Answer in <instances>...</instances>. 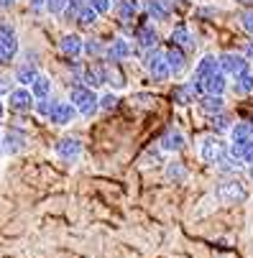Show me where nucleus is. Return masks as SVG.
I'll list each match as a JSON object with an SVG mask.
<instances>
[{"mask_svg":"<svg viewBox=\"0 0 253 258\" xmlns=\"http://www.w3.org/2000/svg\"><path fill=\"white\" fill-rule=\"evenodd\" d=\"M233 80H235V82H233L235 95H250V92H253V69H250V67H248L245 72H240V75H235Z\"/></svg>","mask_w":253,"mask_h":258,"instance_id":"nucleus-26","label":"nucleus"},{"mask_svg":"<svg viewBox=\"0 0 253 258\" xmlns=\"http://www.w3.org/2000/svg\"><path fill=\"white\" fill-rule=\"evenodd\" d=\"M220 67H218V56L215 54H205V56H200V61L195 64V72H192V80H197V82H205L210 75H215Z\"/></svg>","mask_w":253,"mask_h":258,"instance_id":"nucleus-20","label":"nucleus"},{"mask_svg":"<svg viewBox=\"0 0 253 258\" xmlns=\"http://www.w3.org/2000/svg\"><path fill=\"white\" fill-rule=\"evenodd\" d=\"M97 11L92 8V6H87V3H82V8L77 11V18H75V23L77 26H82V28H92L95 23H97Z\"/></svg>","mask_w":253,"mask_h":258,"instance_id":"nucleus-29","label":"nucleus"},{"mask_svg":"<svg viewBox=\"0 0 253 258\" xmlns=\"http://www.w3.org/2000/svg\"><path fill=\"white\" fill-rule=\"evenodd\" d=\"M161 149H156V151H149L146 156H143V164H146V166H156V164H161Z\"/></svg>","mask_w":253,"mask_h":258,"instance_id":"nucleus-36","label":"nucleus"},{"mask_svg":"<svg viewBox=\"0 0 253 258\" xmlns=\"http://www.w3.org/2000/svg\"><path fill=\"white\" fill-rule=\"evenodd\" d=\"M215 195H218L220 202L225 205H240L248 200V189H245V184L238 181V179H223L218 184V189H215Z\"/></svg>","mask_w":253,"mask_h":258,"instance_id":"nucleus-6","label":"nucleus"},{"mask_svg":"<svg viewBox=\"0 0 253 258\" xmlns=\"http://www.w3.org/2000/svg\"><path fill=\"white\" fill-rule=\"evenodd\" d=\"M3 118H6V102L0 100V125H3Z\"/></svg>","mask_w":253,"mask_h":258,"instance_id":"nucleus-43","label":"nucleus"},{"mask_svg":"<svg viewBox=\"0 0 253 258\" xmlns=\"http://www.w3.org/2000/svg\"><path fill=\"white\" fill-rule=\"evenodd\" d=\"M59 54L67 56L69 61L72 59H82L85 56V39L80 33H64L59 39Z\"/></svg>","mask_w":253,"mask_h":258,"instance_id":"nucleus-12","label":"nucleus"},{"mask_svg":"<svg viewBox=\"0 0 253 258\" xmlns=\"http://www.w3.org/2000/svg\"><path fill=\"white\" fill-rule=\"evenodd\" d=\"M16 3H18V0H0V11H11Z\"/></svg>","mask_w":253,"mask_h":258,"instance_id":"nucleus-40","label":"nucleus"},{"mask_svg":"<svg viewBox=\"0 0 253 258\" xmlns=\"http://www.w3.org/2000/svg\"><path fill=\"white\" fill-rule=\"evenodd\" d=\"M26 146H28V131L21 125H11L6 128L3 138H0V154L13 156V154H21Z\"/></svg>","mask_w":253,"mask_h":258,"instance_id":"nucleus-4","label":"nucleus"},{"mask_svg":"<svg viewBox=\"0 0 253 258\" xmlns=\"http://www.w3.org/2000/svg\"><path fill=\"white\" fill-rule=\"evenodd\" d=\"M39 75V69H36V64L33 61H23V64H18L16 67V75H13V80L21 85V87H28L31 82H33V77Z\"/></svg>","mask_w":253,"mask_h":258,"instance_id":"nucleus-25","label":"nucleus"},{"mask_svg":"<svg viewBox=\"0 0 253 258\" xmlns=\"http://www.w3.org/2000/svg\"><path fill=\"white\" fill-rule=\"evenodd\" d=\"M136 54V46L131 39H125V36H115V39L105 46V61L107 64H123L125 59H131Z\"/></svg>","mask_w":253,"mask_h":258,"instance_id":"nucleus-7","label":"nucleus"},{"mask_svg":"<svg viewBox=\"0 0 253 258\" xmlns=\"http://www.w3.org/2000/svg\"><path fill=\"white\" fill-rule=\"evenodd\" d=\"M69 102L77 107V115L82 118H92L100 113V107H97V90L87 87L85 82H77L75 87L69 90Z\"/></svg>","mask_w":253,"mask_h":258,"instance_id":"nucleus-1","label":"nucleus"},{"mask_svg":"<svg viewBox=\"0 0 253 258\" xmlns=\"http://www.w3.org/2000/svg\"><path fill=\"white\" fill-rule=\"evenodd\" d=\"M11 87H13V77H8L6 72H0V97L8 95V92H11Z\"/></svg>","mask_w":253,"mask_h":258,"instance_id":"nucleus-37","label":"nucleus"},{"mask_svg":"<svg viewBox=\"0 0 253 258\" xmlns=\"http://www.w3.org/2000/svg\"><path fill=\"white\" fill-rule=\"evenodd\" d=\"M143 13V11H141ZM133 46H136V51L138 54H143V51H151V49H156L159 46V28L146 18V13L143 16H138V26L133 28Z\"/></svg>","mask_w":253,"mask_h":258,"instance_id":"nucleus-2","label":"nucleus"},{"mask_svg":"<svg viewBox=\"0 0 253 258\" xmlns=\"http://www.w3.org/2000/svg\"><path fill=\"white\" fill-rule=\"evenodd\" d=\"M202 87H205L207 95H225V90H228V75H223V72L218 69L215 75H210L202 82Z\"/></svg>","mask_w":253,"mask_h":258,"instance_id":"nucleus-22","label":"nucleus"},{"mask_svg":"<svg viewBox=\"0 0 253 258\" xmlns=\"http://www.w3.org/2000/svg\"><path fill=\"white\" fill-rule=\"evenodd\" d=\"M28 90H31V95H33L36 100H39V97H51L54 82H51V80H49L46 75H41V72H39V75L33 77V82L28 85Z\"/></svg>","mask_w":253,"mask_h":258,"instance_id":"nucleus-24","label":"nucleus"},{"mask_svg":"<svg viewBox=\"0 0 253 258\" xmlns=\"http://www.w3.org/2000/svg\"><path fill=\"white\" fill-rule=\"evenodd\" d=\"M141 11L146 13L149 21H156V23H164L174 16V8L169 0H146V3L141 6Z\"/></svg>","mask_w":253,"mask_h":258,"instance_id":"nucleus-14","label":"nucleus"},{"mask_svg":"<svg viewBox=\"0 0 253 258\" xmlns=\"http://www.w3.org/2000/svg\"><path fill=\"white\" fill-rule=\"evenodd\" d=\"M230 141H245V138H253V123H233L230 125Z\"/></svg>","mask_w":253,"mask_h":258,"instance_id":"nucleus-30","label":"nucleus"},{"mask_svg":"<svg viewBox=\"0 0 253 258\" xmlns=\"http://www.w3.org/2000/svg\"><path fill=\"white\" fill-rule=\"evenodd\" d=\"M218 67H220V72H223V75H228V77H235V75H240V72H245V69L250 67V61H248L243 54L225 51V54H220V56H218Z\"/></svg>","mask_w":253,"mask_h":258,"instance_id":"nucleus-11","label":"nucleus"},{"mask_svg":"<svg viewBox=\"0 0 253 258\" xmlns=\"http://www.w3.org/2000/svg\"><path fill=\"white\" fill-rule=\"evenodd\" d=\"M18 49H21V36L16 26L0 23V61H13Z\"/></svg>","mask_w":253,"mask_h":258,"instance_id":"nucleus-5","label":"nucleus"},{"mask_svg":"<svg viewBox=\"0 0 253 258\" xmlns=\"http://www.w3.org/2000/svg\"><path fill=\"white\" fill-rule=\"evenodd\" d=\"M159 149H161L164 154H179V151H184V149H187V136H184L182 131L171 128V131H166V133L161 136Z\"/></svg>","mask_w":253,"mask_h":258,"instance_id":"nucleus-18","label":"nucleus"},{"mask_svg":"<svg viewBox=\"0 0 253 258\" xmlns=\"http://www.w3.org/2000/svg\"><path fill=\"white\" fill-rule=\"evenodd\" d=\"M248 61H253V41H248V46H245V54H243Z\"/></svg>","mask_w":253,"mask_h":258,"instance_id":"nucleus-41","label":"nucleus"},{"mask_svg":"<svg viewBox=\"0 0 253 258\" xmlns=\"http://www.w3.org/2000/svg\"><path fill=\"white\" fill-rule=\"evenodd\" d=\"M28 8H31L33 13H41V11H44V0H28Z\"/></svg>","mask_w":253,"mask_h":258,"instance_id":"nucleus-39","label":"nucleus"},{"mask_svg":"<svg viewBox=\"0 0 253 258\" xmlns=\"http://www.w3.org/2000/svg\"><path fill=\"white\" fill-rule=\"evenodd\" d=\"M197 102H200V110H202V113L205 115H218V113H223V110H225V97L223 95H200L197 97Z\"/></svg>","mask_w":253,"mask_h":258,"instance_id":"nucleus-21","label":"nucleus"},{"mask_svg":"<svg viewBox=\"0 0 253 258\" xmlns=\"http://www.w3.org/2000/svg\"><path fill=\"white\" fill-rule=\"evenodd\" d=\"M164 176H166L171 184H182V181L189 176V171H187V166H184L182 161H171V164H166Z\"/></svg>","mask_w":253,"mask_h":258,"instance_id":"nucleus-27","label":"nucleus"},{"mask_svg":"<svg viewBox=\"0 0 253 258\" xmlns=\"http://www.w3.org/2000/svg\"><path fill=\"white\" fill-rule=\"evenodd\" d=\"M195 100H197V95H195V90H192V85H189V82L176 85V87L171 90V102H174V105H179V107H187V105H192Z\"/></svg>","mask_w":253,"mask_h":258,"instance_id":"nucleus-23","label":"nucleus"},{"mask_svg":"<svg viewBox=\"0 0 253 258\" xmlns=\"http://www.w3.org/2000/svg\"><path fill=\"white\" fill-rule=\"evenodd\" d=\"M141 59H143V69H146V75H149L154 82H169L171 72H169L166 56H164V51H161L159 46L151 49V51H143Z\"/></svg>","mask_w":253,"mask_h":258,"instance_id":"nucleus-3","label":"nucleus"},{"mask_svg":"<svg viewBox=\"0 0 253 258\" xmlns=\"http://www.w3.org/2000/svg\"><path fill=\"white\" fill-rule=\"evenodd\" d=\"M230 125H233V118L225 113V110H223V113H218V115H212V131L215 133H228Z\"/></svg>","mask_w":253,"mask_h":258,"instance_id":"nucleus-32","label":"nucleus"},{"mask_svg":"<svg viewBox=\"0 0 253 258\" xmlns=\"http://www.w3.org/2000/svg\"><path fill=\"white\" fill-rule=\"evenodd\" d=\"M75 118H77V107L72 105L69 100H54L46 120H49L51 125H56V128H64V125H69Z\"/></svg>","mask_w":253,"mask_h":258,"instance_id":"nucleus-9","label":"nucleus"},{"mask_svg":"<svg viewBox=\"0 0 253 258\" xmlns=\"http://www.w3.org/2000/svg\"><path fill=\"white\" fill-rule=\"evenodd\" d=\"M238 3H245V6H253V0H238Z\"/></svg>","mask_w":253,"mask_h":258,"instance_id":"nucleus-45","label":"nucleus"},{"mask_svg":"<svg viewBox=\"0 0 253 258\" xmlns=\"http://www.w3.org/2000/svg\"><path fill=\"white\" fill-rule=\"evenodd\" d=\"M33 95H31V90L28 87H11V92L6 95V107H11L13 113H18V115H26V113H31L33 110Z\"/></svg>","mask_w":253,"mask_h":258,"instance_id":"nucleus-8","label":"nucleus"},{"mask_svg":"<svg viewBox=\"0 0 253 258\" xmlns=\"http://www.w3.org/2000/svg\"><path fill=\"white\" fill-rule=\"evenodd\" d=\"M169 41L174 46H179V49H184V51H192L197 46V39H195V33L189 31L187 23H176L171 28V33H169Z\"/></svg>","mask_w":253,"mask_h":258,"instance_id":"nucleus-17","label":"nucleus"},{"mask_svg":"<svg viewBox=\"0 0 253 258\" xmlns=\"http://www.w3.org/2000/svg\"><path fill=\"white\" fill-rule=\"evenodd\" d=\"M240 28H243L245 33H250V36H253V8L240 13Z\"/></svg>","mask_w":253,"mask_h":258,"instance_id":"nucleus-35","label":"nucleus"},{"mask_svg":"<svg viewBox=\"0 0 253 258\" xmlns=\"http://www.w3.org/2000/svg\"><path fill=\"white\" fill-rule=\"evenodd\" d=\"M85 56L90 59H102L105 56V44L100 39H85Z\"/></svg>","mask_w":253,"mask_h":258,"instance_id":"nucleus-31","label":"nucleus"},{"mask_svg":"<svg viewBox=\"0 0 253 258\" xmlns=\"http://www.w3.org/2000/svg\"><path fill=\"white\" fill-rule=\"evenodd\" d=\"M151 100H154L151 95H133V97H131V102H136L138 107H141V105H143V107H149V105H151Z\"/></svg>","mask_w":253,"mask_h":258,"instance_id":"nucleus-38","label":"nucleus"},{"mask_svg":"<svg viewBox=\"0 0 253 258\" xmlns=\"http://www.w3.org/2000/svg\"><path fill=\"white\" fill-rule=\"evenodd\" d=\"M113 8H115V13H118V21L125 23V26L133 23V21L141 16V3H138V0H115Z\"/></svg>","mask_w":253,"mask_h":258,"instance_id":"nucleus-19","label":"nucleus"},{"mask_svg":"<svg viewBox=\"0 0 253 258\" xmlns=\"http://www.w3.org/2000/svg\"><path fill=\"white\" fill-rule=\"evenodd\" d=\"M54 151L61 161H77L82 156V141L75 136H64L54 143Z\"/></svg>","mask_w":253,"mask_h":258,"instance_id":"nucleus-13","label":"nucleus"},{"mask_svg":"<svg viewBox=\"0 0 253 258\" xmlns=\"http://www.w3.org/2000/svg\"><path fill=\"white\" fill-rule=\"evenodd\" d=\"M169 3H171V8L176 11V8H184V6H187V0H169Z\"/></svg>","mask_w":253,"mask_h":258,"instance_id":"nucleus-42","label":"nucleus"},{"mask_svg":"<svg viewBox=\"0 0 253 258\" xmlns=\"http://www.w3.org/2000/svg\"><path fill=\"white\" fill-rule=\"evenodd\" d=\"M166 56V64H169V72H171V77H182L184 75V69H187V51L184 49H179L174 44H169V49L164 51Z\"/></svg>","mask_w":253,"mask_h":258,"instance_id":"nucleus-16","label":"nucleus"},{"mask_svg":"<svg viewBox=\"0 0 253 258\" xmlns=\"http://www.w3.org/2000/svg\"><path fill=\"white\" fill-rule=\"evenodd\" d=\"M107 61H92V64H85V69H82V82L87 85V87H92V90H102V87H107Z\"/></svg>","mask_w":253,"mask_h":258,"instance_id":"nucleus-10","label":"nucleus"},{"mask_svg":"<svg viewBox=\"0 0 253 258\" xmlns=\"http://www.w3.org/2000/svg\"><path fill=\"white\" fill-rule=\"evenodd\" d=\"M225 149H228V146H225L218 136H205V138L200 141V159L207 161V164H215V161H218V156H220Z\"/></svg>","mask_w":253,"mask_h":258,"instance_id":"nucleus-15","label":"nucleus"},{"mask_svg":"<svg viewBox=\"0 0 253 258\" xmlns=\"http://www.w3.org/2000/svg\"><path fill=\"white\" fill-rule=\"evenodd\" d=\"M120 105V95L115 90H105L97 95V107L102 110V113H113V110Z\"/></svg>","mask_w":253,"mask_h":258,"instance_id":"nucleus-28","label":"nucleus"},{"mask_svg":"<svg viewBox=\"0 0 253 258\" xmlns=\"http://www.w3.org/2000/svg\"><path fill=\"white\" fill-rule=\"evenodd\" d=\"M67 3H69V0H44V11H46L49 16H54V18H61Z\"/></svg>","mask_w":253,"mask_h":258,"instance_id":"nucleus-34","label":"nucleus"},{"mask_svg":"<svg viewBox=\"0 0 253 258\" xmlns=\"http://www.w3.org/2000/svg\"><path fill=\"white\" fill-rule=\"evenodd\" d=\"M245 174H248V179L253 181V164H245Z\"/></svg>","mask_w":253,"mask_h":258,"instance_id":"nucleus-44","label":"nucleus"},{"mask_svg":"<svg viewBox=\"0 0 253 258\" xmlns=\"http://www.w3.org/2000/svg\"><path fill=\"white\" fill-rule=\"evenodd\" d=\"M51 102H54V97H39V100H33V113L46 120L49 118V110H51Z\"/></svg>","mask_w":253,"mask_h":258,"instance_id":"nucleus-33","label":"nucleus"}]
</instances>
